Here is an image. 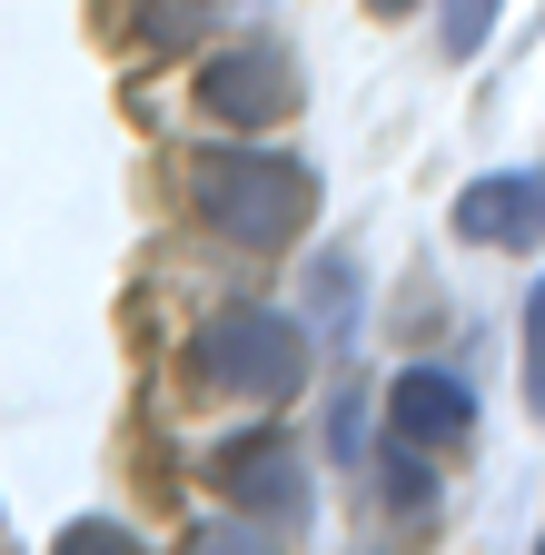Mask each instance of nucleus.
I'll return each mask as SVG.
<instances>
[{
	"instance_id": "nucleus-8",
	"label": "nucleus",
	"mask_w": 545,
	"mask_h": 555,
	"mask_svg": "<svg viewBox=\"0 0 545 555\" xmlns=\"http://www.w3.org/2000/svg\"><path fill=\"white\" fill-rule=\"evenodd\" d=\"M198 30H209V0H150V11H140V40L150 50H189Z\"/></svg>"
},
{
	"instance_id": "nucleus-3",
	"label": "nucleus",
	"mask_w": 545,
	"mask_h": 555,
	"mask_svg": "<svg viewBox=\"0 0 545 555\" xmlns=\"http://www.w3.org/2000/svg\"><path fill=\"white\" fill-rule=\"evenodd\" d=\"M298 100H308V80H298V60H288L278 40L209 50V69H198V109L229 119V129H278Z\"/></svg>"
},
{
	"instance_id": "nucleus-6",
	"label": "nucleus",
	"mask_w": 545,
	"mask_h": 555,
	"mask_svg": "<svg viewBox=\"0 0 545 555\" xmlns=\"http://www.w3.org/2000/svg\"><path fill=\"white\" fill-rule=\"evenodd\" d=\"M456 229H466L476 248H525V238H545V179H525V169L466 179V189H456Z\"/></svg>"
},
{
	"instance_id": "nucleus-13",
	"label": "nucleus",
	"mask_w": 545,
	"mask_h": 555,
	"mask_svg": "<svg viewBox=\"0 0 545 555\" xmlns=\"http://www.w3.org/2000/svg\"><path fill=\"white\" fill-rule=\"evenodd\" d=\"M367 11H377V21H406V11H417V0H367Z\"/></svg>"
},
{
	"instance_id": "nucleus-7",
	"label": "nucleus",
	"mask_w": 545,
	"mask_h": 555,
	"mask_svg": "<svg viewBox=\"0 0 545 555\" xmlns=\"http://www.w3.org/2000/svg\"><path fill=\"white\" fill-rule=\"evenodd\" d=\"M377 496H387L397 516H427V506H437V476H427V447H417V437H397V447L377 456Z\"/></svg>"
},
{
	"instance_id": "nucleus-9",
	"label": "nucleus",
	"mask_w": 545,
	"mask_h": 555,
	"mask_svg": "<svg viewBox=\"0 0 545 555\" xmlns=\"http://www.w3.org/2000/svg\"><path fill=\"white\" fill-rule=\"evenodd\" d=\"M437 40H446V60H476L496 40V0H446V21H437Z\"/></svg>"
},
{
	"instance_id": "nucleus-11",
	"label": "nucleus",
	"mask_w": 545,
	"mask_h": 555,
	"mask_svg": "<svg viewBox=\"0 0 545 555\" xmlns=\"http://www.w3.org/2000/svg\"><path fill=\"white\" fill-rule=\"evenodd\" d=\"M525 406L545 416V288H525Z\"/></svg>"
},
{
	"instance_id": "nucleus-1",
	"label": "nucleus",
	"mask_w": 545,
	"mask_h": 555,
	"mask_svg": "<svg viewBox=\"0 0 545 555\" xmlns=\"http://www.w3.org/2000/svg\"><path fill=\"white\" fill-rule=\"evenodd\" d=\"M189 208H198V229H219L238 248H288L317 208V179L288 150H198L189 159Z\"/></svg>"
},
{
	"instance_id": "nucleus-5",
	"label": "nucleus",
	"mask_w": 545,
	"mask_h": 555,
	"mask_svg": "<svg viewBox=\"0 0 545 555\" xmlns=\"http://www.w3.org/2000/svg\"><path fill=\"white\" fill-rule=\"evenodd\" d=\"M387 427L417 437L427 456H437V447H466V437H476V387H466L456 367H397V377H387Z\"/></svg>"
},
{
	"instance_id": "nucleus-12",
	"label": "nucleus",
	"mask_w": 545,
	"mask_h": 555,
	"mask_svg": "<svg viewBox=\"0 0 545 555\" xmlns=\"http://www.w3.org/2000/svg\"><path fill=\"white\" fill-rule=\"evenodd\" d=\"M60 555H129V535L109 516H80V526H60Z\"/></svg>"
},
{
	"instance_id": "nucleus-4",
	"label": "nucleus",
	"mask_w": 545,
	"mask_h": 555,
	"mask_svg": "<svg viewBox=\"0 0 545 555\" xmlns=\"http://www.w3.org/2000/svg\"><path fill=\"white\" fill-rule=\"evenodd\" d=\"M209 476H219V496L238 506V516H258V526H308V506H317V486H308V456L288 447V437H229L219 456H209Z\"/></svg>"
},
{
	"instance_id": "nucleus-10",
	"label": "nucleus",
	"mask_w": 545,
	"mask_h": 555,
	"mask_svg": "<svg viewBox=\"0 0 545 555\" xmlns=\"http://www.w3.org/2000/svg\"><path fill=\"white\" fill-rule=\"evenodd\" d=\"M317 327H327V337H348V327H358V268H348V258H327V268H317Z\"/></svg>"
},
{
	"instance_id": "nucleus-2",
	"label": "nucleus",
	"mask_w": 545,
	"mask_h": 555,
	"mask_svg": "<svg viewBox=\"0 0 545 555\" xmlns=\"http://www.w3.org/2000/svg\"><path fill=\"white\" fill-rule=\"evenodd\" d=\"M298 377H308V327L278 308H219L189 337V387H209V397L278 406V397H298Z\"/></svg>"
}]
</instances>
